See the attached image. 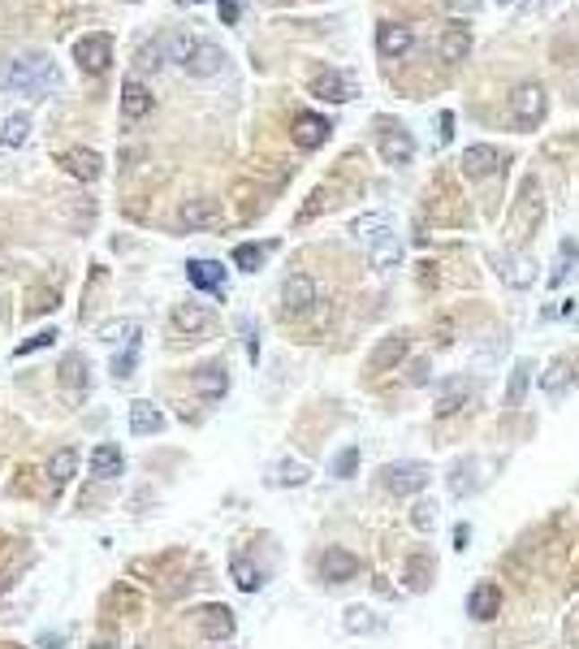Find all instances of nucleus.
<instances>
[{
  "instance_id": "4468645a",
  "label": "nucleus",
  "mask_w": 579,
  "mask_h": 649,
  "mask_svg": "<svg viewBox=\"0 0 579 649\" xmlns=\"http://www.w3.org/2000/svg\"><path fill=\"white\" fill-rule=\"evenodd\" d=\"M367 260H372V269H393L402 260V238L393 229H381L376 238H367Z\"/></svg>"
},
{
  "instance_id": "1a4fd4ad",
  "label": "nucleus",
  "mask_w": 579,
  "mask_h": 649,
  "mask_svg": "<svg viewBox=\"0 0 579 649\" xmlns=\"http://www.w3.org/2000/svg\"><path fill=\"white\" fill-rule=\"evenodd\" d=\"M381 156H385V165H410V156H415V139H410V130H402V125H385V130H381Z\"/></svg>"
},
{
  "instance_id": "7c9ffc66",
  "label": "nucleus",
  "mask_w": 579,
  "mask_h": 649,
  "mask_svg": "<svg viewBox=\"0 0 579 649\" xmlns=\"http://www.w3.org/2000/svg\"><path fill=\"white\" fill-rule=\"evenodd\" d=\"M203 615H208V619H203V632H208V636H234V610L208 606Z\"/></svg>"
},
{
  "instance_id": "de8ad7c7",
  "label": "nucleus",
  "mask_w": 579,
  "mask_h": 649,
  "mask_svg": "<svg viewBox=\"0 0 579 649\" xmlns=\"http://www.w3.org/2000/svg\"><path fill=\"white\" fill-rule=\"evenodd\" d=\"M540 385H545V390H549V394H557V390H562V385H566V364H554V368H549V376H545V381H540Z\"/></svg>"
},
{
  "instance_id": "473e14b6",
  "label": "nucleus",
  "mask_w": 579,
  "mask_h": 649,
  "mask_svg": "<svg viewBox=\"0 0 579 649\" xmlns=\"http://www.w3.org/2000/svg\"><path fill=\"white\" fill-rule=\"evenodd\" d=\"M104 342H113V347H134L139 342V321H117V324H104Z\"/></svg>"
},
{
  "instance_id": "dca6fc26",
  "label": "nucleus",
  "mask_w": 579,
  "mask_h": 649,
  "mask_svg": "<svg viewBox=\"0 0 579 649\" xmlns=\"http://www.w3.org/2000/svg\"><path fill=\"white\" fill-rule=\"evenodd\" d=\"M407 333H389V338H381L376 342V350H372V359H367V368L372 373H389L393 364H402V355H407Z\"/></svg>"
},
{
  "instance_id": "4be33fe9",
  "label": "nucleus",
  "mask_w": 579,
  "mask_h": 649,
  "mask_svg": "<svg viewBox=\"0 0 579 649\" xmlns=\"http://www.w3.org/2000/svg\"><path fill=\"white\" fill-rule=\"evenodd\" d=\"M186 277H191L199 290H225V269L217 260H191L186 264Z\"/></svg>"
},
{
  "instance_id": "c756f323",
  "label": "nucleus",
  "mask_w": 579,
  "mask_h": 649,
  "mask_svg": "<svg viewBox=\"0 0 579 649\" xmlns=\"http://www.w3.org/2000/svg\"><path fill=\"white\" fill-rule=\"evenodd\" d=\"M229 575H234V584H238L242 593H255V589H260V584H264V575H260V567H251V563H246V558H234V563H229Z\"/></svg>"
},
{
  "instance_id": "7ed1b4c3",
  "label": "nucleus",
  "mask_w": 579,
  "mask_h": 649,
  "mask_svg": "<svg viewBox=\"0 0 579 649\" xmlns=\"http://www.w3.org/2000/svg\"><path fill=\"white\" fill-rule=\"evenodd\" d=\"M315 303H320V286H315L307 273H290L281 281V307L286 316H307Z\"/></svg>"
},
{
  "instance_id": "39448f33",
  "label": "nucleus",
  "mask_w": 579,
  "mask_h": 649,
  "mask_svg": "<svg viewBox=\"0 0 579 649\" xmlns=\"http://www.w3.org/2000/svg\"><path fill=\"white\" fill-rule=\"evenodd\" d=\"M73 61H78L82 74H104L108 61H113V39L108 35H82L73 44Z\"/></svg>"
},
{
  "instance_id": "a878e982",
  "label": "nucleus",
  "mask_w": 579,
  "mask_h": 649,
  "mask_svg": "<svg viewBox=\"0 0 579 649\" xmlns=\"http://www.w3.org/2000/svg\"><path fill=\"white\" fill-rule=\"evenodd\" d=\"M26 139H30V117L26 113H13V117L0 122V148H22Z\"/></svg>"
},
{
  "instance_id": "6ab92c4d",
  "label": "nucleus",
  "mask_w": 579,
  "mask_h": 649,
  "mask_svg": "<svg viewBox=\"0 0 579 649\" xmlns=\"http://www.w3.org/2000/svg\"><path fill=\"white\" fill-rule=\"evenodd\" d=\"M467 399H471V381H467V376H450V381L436 390V416H454V411H462Z\"/></svg>"
},
{
  "instance_id": "09e8293b",
  "label": "nucleus",
  "mask_w": 579,
  "mask_h": 649,
  "mask_svg": "<svg viewBox=\"0 0 579 649\" xmlns=\"http://www.w3.org/2000/svg\"><path fill=\"white\" fill-rule=\"evenodd\" d=\"M220 22H238V0H220Z\"/></svg>"
},
{
  "instance_id": "72a5a7b5",
  "label": "nucleus",
  "mask_w": 579,
  "mask_h": 649,
  "mask_svg": "<svg viewBox=\"0 0 579 649\" xmlns=\"http://www.w3.org/2000/svg\"><path fill=\"white\" fill-rule=\"evenodd\" d=\"M476 468H471V463H467V459H462V463H454V472H450V494H454V498H467V494H471V485H476Z\"/></svg>"
},
{
  "instance_id": "f8f14e48",
  "label": "nucleus",
  "mask_w": 579,
  "mask_h": 649,
  "mask_svg": "<svg viewBox=\"0 0 579 649\" xmlns=\"http://www.w3.org/2000/svg\"><path fill=\"white\" fill-rule=\"evenodd\" d=\"M329 130H333V125L324 122L320 113H298V117H294V143L303 151H315L329 139Z\"/></svg>"
},
{
  "instance_id": "9d476101",
  "label": "nucleus",
  "mask_w": 579,
  "mask_h": 649,
  "mask_svg": "<svg viewBox=\"0 0 579 649\" xmlns=\"http://www.w3.org/2000/svg\"><path fill=\"white\" fill-rule=\"evenodd\" d=\"M147 113H151V87L139 82V78H125V82H121V117H125V122H139Z\"/></svg>"
},
{
  "instance_id": "a211bd4d",
  "label": "nucleus",
  "mask_w": 579,
  "mask_h": 649,
  "mask_svg": "<svg viewBox=\"0 0 579 649\" xmlns=\"http://www.w3.org/2000/svg\"><path fill=\"white\" fill-rule=\"evenodd\" d=\"M497 165H502V151L493 143H476V148L462 151V174L467 177H488Z\"/></svg>"
},
{
  "instance_id": "49530a36",
  "label": "nucleus",
  "mask_w": 579,
  "mask_h": 649,
  "mask_svg": "<svg viewBox=\"0 0 579 649\" xmlns=\"http://www.w3.org/2000/svg\"><path fill=\"white\" fill-rule=\"evenodd\" d=\"M61 373H65V381H78V376L87 381V359H78V355H70V359L61 364Z\"/></svg>"
},
{
  "instance_id": "8fccbe9b",
  "label": "nucleus",
  "mask_w": 579,
  "mask_h": 649,
  "mask_svg": "<svg viewBox=\"0 0 579 649\" xmlns=\"http://www.w3.org/2000/svg\"><path fill=\"white\" fill-rule=\"evenodd\" d=\"M528 4H531V9H540V4H549V0H528Z\"/></svg>"
},
{
  "instance_id": "ea45409f",
  "label": "nucleus",
  "mask_w": 579,
  "mask_h": 649,
  "mask_svg": "<svg viewBox=\"0 0 579 649\" xmlns=\"http://www.w3.org/2000/svg\"><path fill=\"white\" fill-rule=\"evenodd\" d=\"M376 619H372V610H363V606H350L346 610V632H372Z\"/></svg>"
},
{
  "instance_id": "5701e85b",
  "label": "nucleus",
  "mask_w": 579,
  "mask_h": 649,
  "mask_svg": "<svg viewBox=\"0 0 579 649\" xmlns=\"http://www.w3.org/2000/svg\"><path fill=\"white\" fill-rule=\"evenodd\" d=\"M130 428H134L139 437H147V433H160V428H165V416H160L151 402L139 399V402H130Z\"/></svg>"
},
{
  "instance_id": "423d86ee",
  "label": "nucleus",
  "mask_w": 579,
  "mask_h": 649,
  "mask_svg": "<svg viewBox=\"0 0 579 649\" xmlns=\"http://www.w3.org/2000/svg\"><path fill=\"white\" fill-rule=\"evenodd\" d=\"M312 96L315 100H329V104H346L359 96V87H355V78L350 74H338V70H324V74L312 78Z\"/></svg>"
},
{
  "instance_id": "20e7f679",
  "label": "nucleus",
  "mask_w": 579,
  "mask_h": 649,
  "mask_svg": "<svg viewBox=\"0 0 579 649\" xmlns=\"http://www.w3.org/2000/svg\"><path fill=\"white\" fill-rule=\"evenodd\" d=\"M381 485H385L389 494H419V489L428 485V468L415 463V459H407V463H385V468H381Z\"/></svg>"
},
{
  "instance_id": "4c0bfd02",
  "label": "nucleus",
  "mask_w": 579,
  "mask_h": 649,
  "mask_svg": "<svg viewBox=\"0 0 579 649\" xmlns=\"http://www.w3.org/2000/svg\"><path fill=\"white\" fill-rule=\"evenodd\" d=\"M307 468H303V463H294V459H286V463H277V476H272V480H277V485H307Z\"/></svg>"
},
{
  "instance_id": "c03bdc74",
  "label": "nucleus",
  "mask_w": 579,
  "mask_h": 649,
  "mask_svg": "<svg viewBox=\"0 0 579 649\" xmlns=\"http://www.w3.org/2000/svg\"><path fill=\"white\" fill-rule=\"evenodd\" d=\"M134 359H139V342H134V347H125L117 359H113V373H117V376H130V373H134Z\"/></svg>"
},
{
  "instance_id": "f03ea898",
  "label": "nucleus",
  "mask_w": 579,
  "mask_h": 649,
  "mask_svg": "<svg viewBox=\"0 0 579 649\" xmlns=\"http://www.w3.org/2000/svg\"><path fill=\"white\" fill-rule=\"evenodd\" d=\"M545 87L540 82H523V87H514V96H510V122L519 125V130H531V125H540L545 117Z\"/></svg>"
},
{
  "instance_id": "aec40b11",
  "label": "nucleus",
  "mask_w": 579,
  "mask_h": 649,
  "mask_svg": "<svg viewBox=\"0 0 579 649\" xmlns=\"http://www.w3.org/2000/svg\"><path fill=\"white\" fill-rule=\"evenodd\" d=\"M410 44H415V35H410V26H402V22H385L376 30L381 56H402V52H410Z\"/></svg>"
},
{
  "instance_id": "cd10ccee",
  "label": "nucleus",
  "mask_w": 579,
  "mask_h": 649,
  "mask_svg": "<svg viewBox=\"0 0 579 649\" xmlns=\"http://www.w3.org/2000/svg\"><path fill=\"white\" fill-rule=\"evenodd\" d=\"M73 468H78V454H73L70 446H65V450H56V454L48 459L52 489H65V485H70V476H73Z\"/></svg>"
},
{
  "instance_id": "ddd939ff",
  "label": "nucleus",
  "mask_w": 579,
  "mask_h": 649,
  "mask_svg": "<svg viewBox=\"0 0 579 649\" xmlns=\"http://www.w3.org/2000/svg\"><path fill=\"white\" fill-rule=\"evenodd\" d=\"M191 385H194V394H199V399L217 402L220 394L229 390V373H225V364H203V368H194Z\"/></svg>"
},
{
  "instance_id": "58836bf2",
  "label": "nucleus",
  "mask_w": 579,
  "mask_h": 649,
  "mask_svg": "<svg viewBox=\"0 0 579 649\" xmlns=\"http://www.w3.org/2000/svg\"><path fill=\"white\" fill-rule=\"evenodd\" d=\"M350 229H355V238H363V243H367V238H376L381 229H389V221L381 217V212H372V217H359Z\"/></svg>"
},
{
  "instance_id": "3c124183",
  "label": "nucleus",
  "mask_w": 579,
  "mask_h": 649,
  "mask_svg": "<svg viewBox=\"0 0 579 649\" xmlns=\"http://www.w3.org/2000/svg\"><path fill=\"white\" fill-rule=\"evenodd\" d=\"M502 4H510V0H502Z\"/></svg>"
},
{
  "instance_id": "393cba45",
  "label": "nucleus",
  "mask_w": 579,
  "mask_h": 649,
  "mask_svg": "<svg viewBox=\"0 0 579 649\" xmlns=\"http://www.w3.org/2000/svg\"><path fill=\"white\" fill-rule=\"evenodd\" d=\"M502 281L514 286V290H523V286L536 281V264H531L528 255H510V260H502Z\"/></svg>"
},
{
  "instance_id": "f3484780",
  "label": "nucleus",
  "mask_w": 579,
  "mask_h": 649,
  "mask_svg": "<svg viewBox=\"0 0 579 649\" xmlns=\"http://www.w3.org/2000/svg\"><path fill=\"white\" fill-rule=\"evenodd\" d=\"M61 165H65L78 182H96V177L104 174V160H99V151H91V148H70L61 156Z\"/></svg>"
},
{
  "instance_id": "79ce46f5",
  "label": "nucleus",
  "mask_w": 579,
  "mask_h": 649,
  "mask_svg": "<svg viewBox=\"0 0 579 649\" xmlns=\"http://www.w3.org/2000/svg\"><path fill=\"white\" fill-rule=\"evenodd\" d=\"M428 558H410V567H407V580H410V589H424L428 584Z\"/></svg>"
},
{
  "instance_id": "2eb2a0df",
  "label": "nucleus",
  "mask_w": 579,
  "mask_h": 649,
  "mask_svg": "<svg viewBox=\"0 0 579 649\" xmlns=\"http://www.w3.org/2000/svg\"><path fill=\"white\" fill-rule=\"evenodd\" d=\"M497 610H502V589H497L493 580L476 584V589H471V598H467V615H471V619H480V624H488Z\"/></svg>"
},
{
  "instance_id": "c85d7f7f",
  "label": "nucleus",
  "mask_w": 579,
  "mask_h": 649,
  "mask_svg": "<svg viewBox=\"0 0 579 649\" xmlns=\"http://www.w3.org/2000/svg\"><path fill=\"white\" fill-rule=\"evenodd\" d=\"M528 385H531V364L528 359H519L514 373H510V385H506V407H519L523 394H528Z\"/></svg>"
},
{
  "instance_id": "f257e3e1",
  "label": "nucleus",
  "mask_w": 579,
  "mask_h": 649,
  "mask_svg": "<svg viewBox=\"0 0 579 649\" xmlns=\"http://www.w3.org/2000/svg\"><path fill=\"white\" fill-rule=\"evenodd\" d=\"M61 87V74L48 56L39 52H13L0 61V91H26V96H48Z\"/></svg>"
},
{
  "instance_id": "2f4dec72",
  "label": "nucleus",
  "mask_w": 579,
  "mask_h": 649,
  "mask_svg": "<svg viewBox=\"0 0 579 649\" xmlns=\"http://www.w3.org/2000/svg\"><path fill=\"white\" fill-rule=\"evenodd\" d=\"M199 39H191L186 30H173V35H165V52H169V61H177V65H186L191 61V52Z\"/></svg>"
},
{
  "instance_id": "6e6552de",
  "label": "nucleus",
  "mask_w": 579,
  "mask_h": 649,
  "mask_svg": "<svg viewBox=\"0 0 579 649\" xmlns=\"http://www.w3.org/2000/svg\"><path fill=\"white\" fill-rule=\"evenodd\" d=\"M177 225H182V229H212V225H220V203L217 200H186L177 208Z\"/></svg>"
},
{
  "instance_id": "c9c22d12",
  "label": "nucleus",
  "mask_w": 579,
  "mask_h": 649,
  "mask_svg": "<svg viewBox=\"0 0 579 649\" xmlns=\"http://www.w3.org/2000/svg\"><path fill=\"white\" fill-rule=\"evenodd\" d=\"M264 255H268V247H255V243H242V247L234 251V264H238V269H246V273H255V269L264 264Z\"/></svg>"
},
{
  "instance_id": "f704fd0d",
  "label": "nucleus",
  "mask_w": 579,
  "mask_h": 649,
  "mask_svg": "<svg viewBox=\"0 0 579 649\" xmlns=\"http://www.w3.org/2000/svg\"><path fill=\"white\" fill-rule=\"evenodd\" d=\"M165 61H169L165 39H156V44H143V48H139V61H134V65H139V70H160Z\"/></svg>"
},
{
  "instance_id": "a19ab883",
  "label": "nucleus",
  "mask_w": 579,
  "mask_h": 649,
  "mask_svg": "<svg viewBox=\"0 0 579 649\" xmlns=\"http://www.w3.org/2000/svg\"><path fill=\"white\" fill-rule=\"evenodd\" d=\"M355 468H359V450L346 446V450L338 454V459H333V476H350Z\"/></svg>"
},
{
  "instance_id": "37998d69",
  "label": "nucleus",
  "mask_w": 579,
  "mask_h": 649,
  "mask_svg": "<svg viewBox=\"0 0 579 649\" xmlns=\"http://www.w3.org/2000/svg\"><path fill=\"white\" fill-rule=\"evenodd\" d=\"M56 342V329H44V333H35V338H26L22 347L13 350V355H30V350H44V347H52Z\"/></svg>"
},
{
  "instance_id": "b1692460",
  "label": "nucleus",
  "mask_w": 579,
  "mask_h": 649,
  "mask_svg": "<svg viewBox=\"0 0 579 649\" xmlns=\"http://www.w3.org/2000/svg\"><path fill=\"white\" fill-rule=\"evenodd\" d=\"M121 468H125V459H121L117 446H96L91 450V476L113 480V476H121Z\"/></svg>"
},
{
  "instance_id": "a18cd8bd",
  "label": "nucleus",
  "mask_w": 579,
  "mask_h": 649,
  "mask_svg": "<svg viewBox=\"0 0 579 649\" xmlns=\"http://www.w3.org/2000/svg\"><path fill=\"white\" fill-rule=\"evenodd\" d=\"M433 511H436L433 502H415V511H410V520H415V528H433V520H436Z\"/></svg>"
},
{
  "instance_id": "9b49d317",
  "label": "nucleus",
  "mask_w": 579,
  "mask_h": 649,
  "mask_svg": "<svg viewBox=\"0 0 579 649\" xmlns=\"http://www.w3.org/2000/svg\"><path fill=\"white\" fill-rule=\"evenodd\" d=\"M220 65H225V52H220V44H208V39H199L191 52V61L182 65L191 78H212L220 74Z\"/></svg>"
},
{
  "instance_id": "e433bc0d",
  "label": "nucleus",
  "mask_w": 579,
  "mask_h": 649,
  "mask_svg": "<svg viewBox=\"0 0 579 649\" xmlns=\"http://www.w3.org/2000/svg\"><path fill=\"white\" fill-rule=\"evenodd\" d=\"M571 260H575V243L566 238V243L557 247V264H554V273H549V286H562V281H566V273H571Z\"/></svg>"
},
{
  "instance_id": "bb28decb",
  "label": "nucleus",
  "mask_w": 579,
  "mask_h": 649,
  "mask_svg": "<svg viewBox=\"0 0 579 649\" xmlns=\"http://www.w3.org/2000/svg\"><path fill=\"white\" fill-rule=\"evenodd\" d=\"M173 329H182V333H199V329H208V307H199V303H182V307H173Z\"/></svg>"
},
{
  "instance_id": "0eeeda50",
  "label": "nucleus",
  "mask_w": 579,
  "mask_h": 649,
  "mask_svg": "<svg viewBox=\"0 0 579 649\" xmlns=\"http://www.w3.org/2000/svg\"><path fill=\"white\" fill-rule=\"evenodd\" d=\"M359 575V558L350 554V549L341 546H329L320 554V580H329V584H346V580H355Z\"/></svg>"
},
{
  "instance_id": "412c9836",
  "label": "nucleus",
  "mask_w": 579,
  "mask_h": 649,
  "mask_svg": "<svg viewBox=\"0 0 579 649\" xmlns=\"http://www.w3.org/2000/svg\"><path fill=\"white\" fill-rule=\"evenodd\" d=\"M471 52V26L450 22L441 30V61H462Z\"/></svg>"
}]
</instances>
